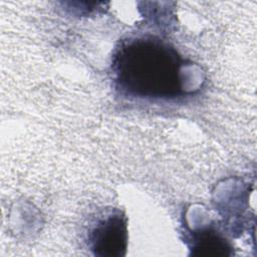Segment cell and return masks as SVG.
I'll list each match as a JSON object with an SVG mask.
<instances>
[{"mask_svg": "<svg viewBox=\"0 0 257 257\" xmlns=\"http://www.w3.org/2000/svg\"><path fill=\"white\" fill-rule=\"evenodd\" d=\"M191 243L190 250L193 255L220 256L231 254V247L227 240L211 229L193 233Z\"/></svg>", "mask_w": 257, "mask_h": 257, "instance_id": "cell-3", "label": "cell"}, {"mask_svg": "<svg viewBox=\"0 0 257 257\" xmlns=\"http://www.w3.org/2000/svg\"><path fill=\"white\" fill-rule=\"evenodd\" d=\"M126 245V218L117 209L109 210L98 217L88 233V246L96 256H123Z\"/></svg>", "mask_w": 257, "mask_h": 257, "instance_id": "cell-2", "label": "cell"}, {"mask_svg": "<svg viewBox=\"0 0 257 257\" xmlns=\"http://www.w3.org/2000/svg\"><path fill=\"white\" fill-rule=\"evenodd\" d=\"M184 60L159 37L145 35L121 40L115 48L111 72L124 94L146 99H174L185 93Z\"/></svg>", "mask_w": 257, "mask_h": 257, "instance_id": "cell-1", "label": "cell"}]
</instances>
